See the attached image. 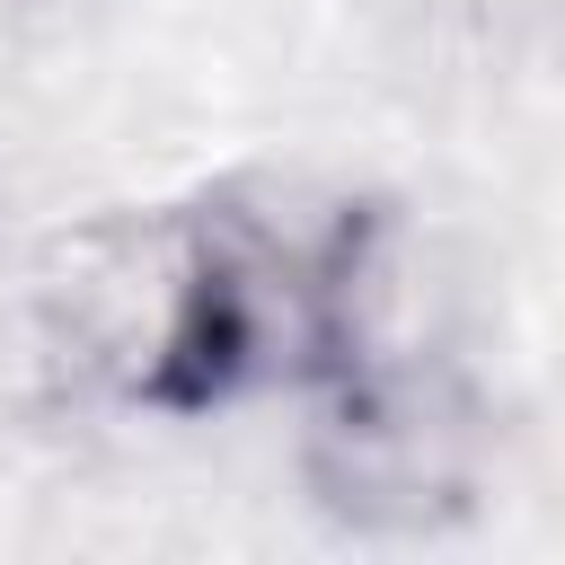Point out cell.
<instances>
[{"mask_svg":"<svg viewBox=\"0 0 565 565\" xmlns=\"http://www.w3.org/2000/svg\"><path fill=\"white\" fill-rule=\"evenodd\" d=\"M318 397H327V424L309 441V477H318L327 512H344L362 530H433L441 512L468 503V486H477V406L450 371L388 362L371 344Z\"/></svg>","mask_w":565,"mask_h":565,"instance_id":"7a4b0ae2","label":"cell"},{"mask_svg":"<svg viewBox=\"0 0 565 565\" xmlns=\"http://www.w3.org/2000/svg\"><path fill=\"white\" fill-rule=\"evenodd\" d=\"M388 203L318 177H230L62 247L53 344L132 415H221L327 388L380 344Z\"/></svg>","mask_w":565,"mask_h":565,"instance_id":"6da1fadb","label":"cell"}]
</instances>
